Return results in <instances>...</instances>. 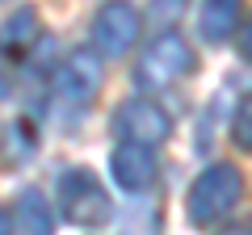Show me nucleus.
Segmentation results:
<instances>
[{
	"mask_svg": "<svg viewBox=\"0 0 252 235\" xmlns=\"http://www.w3.org/2000/svg\"><path fill=\"white\" fill-rule=\"evenodd\" d=\"M235 51H240L244 63H252V13L240 21V29H235Z\"/></svg>",
	"mask_w": 252,
	"mask_h": 235,
	"instance_id": "13",
	"label": "nucleus"
},
{
	"mask_svg": "<svg viewBox=\"0 0 252 235\" xmlns=\"http://www.w3.org/2000/svg\"><path fill=\"white\" fill-rule=\"evenodd\" d=\"M244 189H248V185H244V172H240L235 160L206 164V168L193 176L189 193H185V218H189V227L210 231V227L227 223V218L240 210Z\"/></svg>",
	"mask_w": 252,
	"mask_h": 235,
	"instance_id": "2",
	"label": "nucleus"
},
{
	"mask_svg": "<svg viewBox=\"0 0 252 235\" xmlns=\"http://www.w3.org/2000/svg\"><path fill=\"white\" fill-rule=\"evenodd\" d=\"M118 223H122V235H160V206L152 198H135Z\"/></svg>",
	"mask_w": 252,
	"mask_h": 235,
	"instance_id": "11",
	"label": "nucleus"
},
{
	"mask_svg": "<svg viewBox=\"0 0 252 235\" xmlns=\"http://www.w3.org/2000/svg\"><path fill=\"white\" fill-rule=\"evenodd\" d=\"M227 139H231L244 155H252V92H244V97L235 101V114H231V122H227Z\"/></svg>",
	"mask_w": 252,
	"mask_h": 235,
	"instance_id": "12",
	"label": "nucleus"
},
{
	"mask_svg": "<svg viewBox=\"0 0 252 235\" xmlns=\"http://www.w3.org/2000/svg\"><path fill=\"white\" fill-rule=\"evenodd\" d=\"M109 181L130 198H147L160 185V155L152 147L114 143L109 147Z\"/></svg>",
	"mask_w": 252,
	"mask_h": 235,
	"instance_id": "7",
	"label": "nucleus"
},
{
	"mask_svg": "<svg viewBox=\"0 0 252 235\" xmlns=\"http://www.w3.org/2000/svg\"><path fill=\"white\" fill-rule=\"evenodd\" d=\"M55 214L76 231H101L118 218L114 198L89 164H67L55 176Z\"/></svg>",
	"mask_w": 252,
	"mask_h": 235,
	"instance_id": "1",
	"label": "nucleus"
},
{
	"mask_svg": "<svg viewBox=\"0 0 252 235\" xmlns=\"http://www.w3.org/2000/svg\"><path fill=\"white\" fill-rule=\"evenodd\" d=\"M118 143H135V147H164L172 139V114L147 92H130L126 101H118L114 118H109Z\"/></svg>",
	"mask_w": 252,
	"mask_h": 235,
	"instance_id": "6",
	"label": "nucleus"
},
{
	"mask_svg": "<svg viewBox=\"0 0 252 235\" xmlns=\"http://www.w3.org/2000/svg\"><path fill=\"white\" fill-rule=\"evenodd\" d=\"M13 214V235H55V206L38 185H26L17 202L9 206Z\"/></svg>",
	"mask_w": 252,
	"mask_h": 235,
	"instance_id": "9",
	"label": "nucleus"
},
{
	"mask_svg": "<svg viewBox=\"0 0 252 235\" xmlns=\"http://www.w3.org/2000/svg\"><path fill=\"white\" fill-rule=\"evenodd\" d=\"M9 92H13V80H9V72H4V63H0V101L9 97Z\"/></svg>",
	"mask_w": 252,
	"mask_h": 235,
	"instance_id": "16",
	"label": "nucleus"
},
{
	"mask_svg": "<svg viewBox=\"0 0 252 235\" xmlns=\"http://www.w3.org/2000/svg\"><path fill=\"white\" fill-rule=\"evenodd\" d=\"M219 235H252V218H235V223H227Z\"/></svg>",
	"mask_w": 252,
	"mask_h": 235,
	"instance_id": "14",
	"label": "nucleus"
},
{
	"mask_svg": "<svg viewBox=\"0 0 252 235\" xmlns=\"http://www.w3.org/2000/svg\"><path fill=\"white\" fill-rule=\"evenodd\" d=\"M0 4H9V0H0Z\"/></svg>",
	"mask_w": 252,
	"mask_h": 235,
	"instance_id": "17",
	"label": "nucleus"
},
{
	"mask_svg": "<svg viewBox=\"0 0 252 235\" xmlns=\"http://www.w3.org/2000/svg\"><path fill=\"white\" fill-rule=\"evenodd\" d=\"M193 72H198V51H193V42L185 34H177V29H160L143 46L135 72H130V84L152 97V92H164L172 84L189 80Z\"/></svg>",
	"mask_w": 252,
	"mask_h": 235,
	"instance_id": "3",
	"label": "nucleus"
},
{
	"mask_svg": "<svg viewBox=\"0 0 252 235\" xmlns=\"http://www.w3.org/2000/svg\"><path fill=\"white\" fill-rule=\"evenodd\" d=\"M38 42H42V21H38V13L30 4L13 9L0 21V63L4 59H30Z\"/></svg>",
	"mask_w": 252,
	"mask_h": 235,
	"instance_id": "8",
	"label": "nucleus"
},
{
	"mask_svg": "<svg viewBox=\"0 0 252 235\" xmlns=\"http://www.w3.org/2000/svg\"><path fill=\"white\" fill-rule=\"evenodd\" d=\"M0 235H13V214H9V206H0Z\"/></svg>",
	"mask_w": 252,
	"mask_h": 235,
	"instance_id": "15",
	"label": "nucleus"
},
{
	"mask_svg": "<svg viewBox=\"0 0 252 235\" xmlns=\"http://www.w3.org/2000/svg\"><path fill=\"white\" fill-rule=\"evenodd\" d=\"M139 38H143V13H139L135 0H101L89 21V51L101 63L130 55L139 46Z\"/></svg>",
	"mask_w": 252,
	"mask_h": 235,
	"instance_id": "4",
	"label": "nucleus"
},
{
	"mask_svg": "<svg viewBox=\"0 0 252 235\" xmlns=\"http://www.w3.org/2000/svg\"><path fill=\"white\" fill-rule=\"evenodd\" d=\"M101 84H105V63L89 46H76L51 67V105L84 114L93 105V97L101 92Z\"/></svg>",
	"mask_w": 252,
	"mask_h": 235,
	"instance_id": "5",
	"label": "nucleus"
},
{
	"mask_svg": "<svg viewBox=\"0 0 252 235\" xmlns=\"http://www.w3.org/2000/svg\"><path fill=\"white\" fill-rule=\"evenodd\" d=\"M244 21V0H202L198 9V38L206 46H223L235 38Z\"/></svg>",
	"mask_w": 252,
	"mask_h": 235,
	"instance_id": "10",
	"label": "nucleus"
}]
</instances>
